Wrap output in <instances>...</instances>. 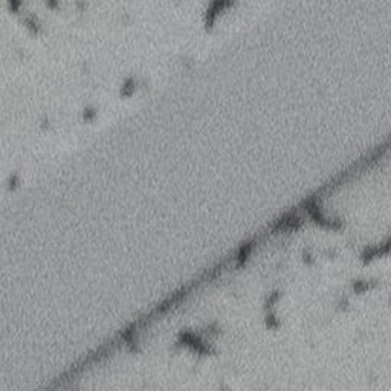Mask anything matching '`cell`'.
Listing matches in <instances>:
<instances>
[{
  "mask_svg": "<svg viewBox=\"0 0 391 391\" xmlns=\"http://www.w3.org/2000/svg\"><path fill=\"white\" fill-rule=\"evenodd\" d=\"M236 0H211L206 11H205V25L206 28H211L215 20L219 19L220 14L228 11L229 8L234 7Z\"/></svg>",
  "mask_w": 391,
  "mask_h": 391,
  "instance_id": "6da1fadb",
  "label": "cell"
}]
</instances>
